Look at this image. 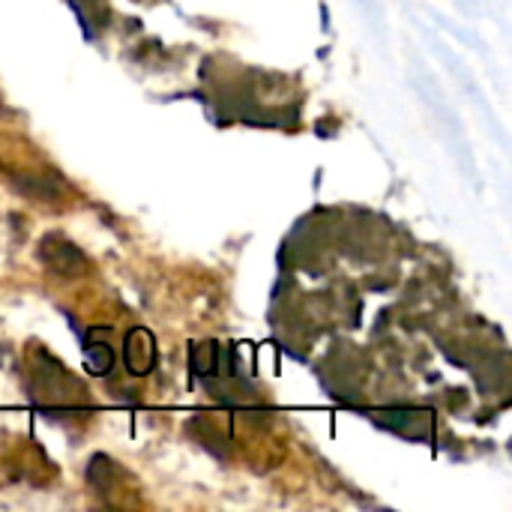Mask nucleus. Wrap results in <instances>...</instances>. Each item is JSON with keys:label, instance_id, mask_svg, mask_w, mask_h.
<instances>
[{"label": "nucleus", "instance_id": "f257e3e1", "mask_svg": "<svg viewBox=\"0 0 512 512\" xmlns=\"http://www.w3.org/2000/svg\"><path fill=\"white\" fill-rule=\"evenodd\" d=\"M126 360L132 363L135 372H147L150 363H153V345H150V336L144 330H135L129 345H126Z\"/></svg>", "mask_w": 512, "mask_h": 512}]
</instances>
